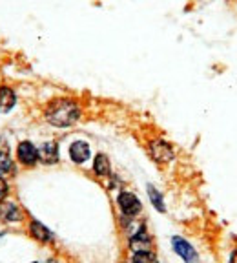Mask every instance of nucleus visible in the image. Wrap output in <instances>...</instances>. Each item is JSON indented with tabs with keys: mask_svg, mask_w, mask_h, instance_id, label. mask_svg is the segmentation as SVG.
Returning a JSON list of instances; mask_svg holds the SVG:
<instances>
[{
	"mask_svg": "<svg viewBox=\"0 0 237 263\" xmlns=\"http://www.w3.org/2000/svg\"><path fill=\"white\" fill-rule=\"evenodd\" d=\"M93 172L98 177H108L111 174V164L106 154H97L93 159Z\"/></svg>",
	"mask_w": 237,
	"mask_h": 263,
	"instance_id": "nucleus-12",
	"label": "nucleus"
},
{
	"mask_svg": "<svg viewBox=\"0 0 237 263\" xmlns=\"http://www.w3.org/2000/svg\"><path fill=\"white\" fill-rule=\"evenodd\" d=\"M38 161L44 164H55L58 161V144L49 141V143L41 144L38 148Z\"/></svg>",
	"mask_w": 237,
	"mask_h": 263,
	"instance_id": "nucleus-10",
	"label": "nucleus"
},
{
	"mask_svg": "<svg viewBox=\"0 0 237 263\" xmlns=\"http://www.w3.org/2000/svg\"><path fill=\"white\" fill-rule=\"evenodd\" d=\"M0 221L6 223V225H11V223H21L22 221V210L21 206L13 201H4L0 203Z\"/></svg>",
	"mask_w": 237,
	"mask_h": 263,
	"instance_id": "nucleus-6",
	"label": "nucleus"
},
{
	"mask_svg": "<svg viewBox=\"0 0 237 263\" xmlns=\"http://www.w3.org/2000/svg\"><path fill=\"white\" fill-rule=\"evenodd\" d=\"M150 156L157 161V163H170L173 159V148L170 143L163 139L151 141L150 143Z\"/></svg>",
	"mask_w": 237,
	"mask_h": 263,
	"instance_id": "nucleus-5",
	"label": "nucleus"
},
{
	"mask_svg": "<svg viewBox=\"0 0 237 263\" xmlns=\"http://www.w3.org/2000/svg\"><path fill=\"white\" fill-rule=\"evenodd\" d=\"M29 234H31V238H35L41 243H51L55 238L53 232L46 225H42L41 221H37V219H31V221H29Z\"/></svg>",
	"mask_w": 237,
	"mask_h": 263,
	"instance_id": "nucleus-9",
	"label": "nucleus"
},
{
	"mask_svg": "<svg viewBox=\"0 0 237 263\" xmlns=\"http://www.w3.org/2000/svg\"><path fill=\"white\" fill-rule=\"evenodd\" d=\"M130 247L133 252H139V251H150L151 249V238L150 234L146 232V227L139 225L135 232L130 234Z\"/></svg>",
	"mask_w": 237,
	"mask_h": 263,
	"instance_id": "nucleus-7",
	"label": "nucleus"
},
{
	"mask_svg": "<svg viewBox=\"0 0 237 263\" xmlns=\"http://www.w3.org/2000/svg\"><path fill=\"white\" fill-rule=\"evenodd\" d=\"M44 117L57 128H70L81 119V106L73 99H55L48 104Z\"/></svg>",
	"mask_w": 237,
	"mask_h": 263,
	"instance_id": "nucleus-1",
	"label": "nucleus"
},
{
	"mask_svg": "<svg viewBox=\"0 0 237 263\" xmlns=\"http://www.w3.org/2000/svg\"><path fill=\"white\" fill-rule=\"evenodd\" d=\"M16 159L24 166H35L38 163V148L31 141H21L16 146Z\"/></svg>",
	"mask_w": 237,
	"mask_h": 263,
	"instance_id": "nucleus-3",
	"label": "nucleus"
},
{
	"mask_svg": "<svg viewBox=\"0 0 237 263\" xmlns=\"http://www.w3.org/2000/svg\"><path fill=\"white\" fill-rule=\"evenodd\" d=\"M172 247H173V251H175V254L179 256L184 263H197L199 261V256H197V252L192 247V243L186 241V239L181 238V236H173Z\"/></svg>",
	"mask_w": 237,
	"mask_h": 263,
	"instance_id": "nucleus-4",
	"label": "nucleus"
},
{
	"mask_svg": "<svg viewBox=\"0 0 237 263\" xmlns=\"http://www.w3.org/2000/svg\"><path fill=\"white\" fill-rule=\"evenodd\" d=\"M8 194H9L8 181H6V177H0V203H2L6 197H8Z\"/></svg>",
	"mask_w": 237,
	"mask_h": 263,
	"instance_id": "nucleus-16",
	"label": "nucleus"
},
{
	"mask_svg": "<svg viewBox=\"0 0 237 263\" xmlns=\"http://www.w3.org/2000/svg\"><path fill=\"white\" fill-rule=\"evenodd\" d=\"M13 172V161L8 150H0V177H6Z\"/></svg>",
	"mask_w": 237,
	"mask_h": 263,
	"instance_id": "nucleus-14",
	"label": "nucleus"
},
{
	"mask_svg": "<svg viewBox=\"0 0 237 263\" xmlns=\"http://www.w3.org/2000/svg\"><path fill=\"white\" fill-rule=\"evenodd\" d=\"M46 263H58V261H57V259H48Z\"/></svg>",
	"mask_w": 237,
	"mask_h": 263,
	"instance_id": "nucleus-18",
	"label": "nucleus"
},
{
	"mask_svg": "<svg viewBox=\"0 0 237 263\" xmlns=\"http://www.w3.org/2000/svg\"><path fill=\"white\" fill-rule=\"evenodd\" d=\"M16 106V93L9 86H0V114H9Z\"/></svg>",
	"mask_w": 237,
	"mask_h": 263,
	"instance_id": "nucleus-11",
	"label": "nucleus"
},
{
	"mask_svg": "<svg viewBox=\"0 0 237 263\" xmlns=\"http://www.w3.org/2000/svg\"><path fill=\"white\" fill-rule=\"evenodd\" d=\"M230 263H237V249H235V251H233L232 258H230Z\"/></svg>",
	"mask_w": 237,
	"mask_h": 263,
	"instance_id": "nucleus-17",
	"label": "nucleus"
},
{
	"mask_svg": "<svg viewBox=\"0 0 237 263\" xmlns=\"http://www.w3.org/2000/svg\"><path fill=\"white\" fill-rule=\"evenodd\" d=\"M148 196H150V201H151V205L155 206V209L159 210V212H164V210H166V206H164L163 194H161L159 190H157L153 185H148Z\"/></svg>",
	"mask_w": 237,
	"mask_h": 263,
	"instance_id": "nucleus-13",
	"label": "nucleus"
},
{
	"mask_svg": "<svg viewBox=\"0 0 237 263\" xmlns=\"http://www.w3.org/2000/svg\"><path fill=\"white\" fill-rule=\"evenodd\" d=\"M117 205L126 218H135V216L141 214V210H143V203H141V199L131 192H121L118 194Z\"/></svg>",
	"mask_w": 237,
	"mask_h": 263,
	"instance_id": "nucleus-2",
	"label": "nucleus"
},
{
	"mask_svg": "<svg viewBox=\"0 0 237 263\" xmlns=\"http://www.w3.org/2000/svg\"><path fill=\"white\" fill-rule=\"evenodd\" d=\"M131 263H159V259H157L155 252H151V251H139V252H133Z\"/></svg>",
	"mask_w": 237,
	"mask_h": 263,
	"instance_id": "nucleus-15",
	"label": "nucleus"
},
{
	"mask_svg": "<svg viewBox=\"0 0 237 263\" xmlns=\"http://www.w3.org/2000/svg\"><path fill=\"white\" fill-rule=\"evenodd\" d=\"M91 157V148L86 141H75L70 144V159L75 164H84Z\"/></svg>",
	"mask_w": 237,
	"mask_h": 263,
	"instance_id": "nucleus-8",
	"label": "nucleus"
}]
</instances>
